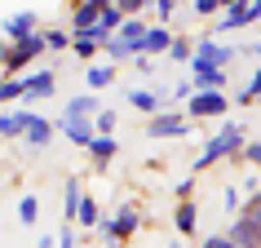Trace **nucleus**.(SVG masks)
<instances>
[{
    "instance_id": "nucleus-38",
    "label": "nucleus",
    "mask_w": 261,
    "mask_h": 248,
    "mask_svg": "<svg viewBox=\"0 0 261 248\" xmlns=\"http://www.w3.org/2000/svg\"><path fill=\"white\" fill-rule=\"evenodd\" d=\"M234 107H239V111H244V107H252V93H248V89H239V93L230 97V111H234Z\"/></svg>"
},
{
    "instance_id": "nucleus-21",
    "label": "nucleus",
    "mask_w": 261,
    "mask_h": 248,
    "mask_svg": "<svg viewBox=\"0 0 261 248\" xmlns=\"http://www.w3.org/2000/svg\"><path fill=\"white\" fill-rule=\"evenodd\" d=\"M71 54L80 58L84 67H93L97 58H102V44H97V40H89V36H71Z\"/></svg>"
},
{
    "instance_id": "nucleus-18",
    "label": "nucleus",
    "mask_w": 261,
    "mask_h": 248,
    "mask_svg": "<svg viewBox=\"0 0 261 248\" xmlns=\"http://www.w3.org/2000/svg\"><path fill=\"white\" fill-rule=\"evenodd\" d=\"M168 44H173V31L155 22V27L146 31V40H142V58H151V54H168Z\"/></svg>"
},
{
    "instance_id": "nucleus-11",
    "label": "nucleus",
    "mask_w": 261,
    "mask_h": 248,
    "mask_svg": "<svg viewBox=\"0 0 261 248\" xmlns=\"http://www.w3.org/2000/svg\"><path fill=\"white\" fill-rule=\"evenodd\" d=\"M97 14H102V0H80V5H71L67 31H71V36H84V31H93V27H97Z\"/></svg>"
},
{
    "instance_id": "nucleus-41",
    "label": "nucleus",
    "mask_w": 261,
    "mask_h": 248,
    "mask_svg": "<svg viewBox=\"0 0 261 248\" xmlns=\"http://www.w3.org/2000/svg\"><path fill=\"white\" fill-rule=\"evenodd\" d=\"M36 248H58V239H54V235H40V239H36Z\"/></svg>"
},
{
    "instance_id": "nucleus-14",
    "label": "nucleus",
    "mask_w": 261,
    "mask_h": 248,
    "mask_svg": "<svg viewBox=\"0 0 261 248\" xmlns=\"http://www.w3.org/2000/svg\"><path fill=\"white\" fill-rule=\"evenodd\" d=\"M97 111H102V97H97V93H75V97H67L62 120H93Z\"/></svg>"
},
{
    "instance_id": "nucleus-25",
    "label": "nucleus",
    "mask_w": 261,
    "mask_h": 248,
    "mask_svg": "<svg viewBox=\"0 0 261 248\" xmlns=\"http://www.w3.org/2000/svg\"><path fill=\"white\" fill-rule=\"evenodd\" d=\"M195 58V44L186 40V36H173V44H168V62H181V67H191Z\"/></svg>"
},
{
    "instance_id": "nucleus-1",
    "label": "nucleus",
    "mask_w": 261,
    "mask_h": 248,
    "mask_svg": "<svg viewBox=\"0 0 261 248\" xmlns=\"http://www.w3.org/2000/svg\"><path fill=\"white\" fill-rule=\"evenodd\" d=\"M244 124H217V133L204 142V151L191 160V178H199V173H208L213 164H221V160H239V151H244Z\"/></svg>"
},
{
    "instance_id": "nucleus-37",
    "label": "nucleus",
    "mask_w": 261,
    "mask_h": 248,
    "mask_svg": "<svg viewBox=\"0 0 261 248\" xmlns=\"http://www.w3.org/2000/svg\"><path fill=\"white\" fill-rule=\"evenodd\" d=\"M199 248H234V244L226 239V235H204V239H199Z\"/></svg>"
},
{
    "instance_id": "nucleus-33",
    "label": "nucleus",
    "mask_w": 261,
    "mask_h": 248,
    "mask_svg": "<svg viewBox=\"0 0 261 248\" xmlns=\"http://www.w3.org/2000/svg\"><path fill=\"white\" fill-rule=\"evenodd\" d=\"M239 160H248V164H257V168H261V142H244ZM239 160H234V164H239Z\"/></svg>"
},
{
    "instance_id": "nucleus-16",
    "label": "nucleus",
    "mask_w": 261,
    "mask_h": 248,
    "mask_svg": "<svg viewBox=\"0 0 261 248\" xmlns=\"http://www.w3.org/2000/svg\"><path fill=\"white\" fill-rule=\"evenodd\" d=\"M173 231L186 239V235H199V204L195 200H181L177 208H173Z\"/></svg>"
},
{
    "instance_id": "nucleus-17",
    "label": "nucleus",
    "mask_w": 261,
    "mask_h": 248,
    "mask_svg": "<svg viewBox=\"0 0 261 248\" xmlns=\"http://www.w3.org/2000/svg\"><path fill=\"white\" fill-rule=\"evenodd\" d=\"M84 84H89L93 93L111 89V84H115V67H111V62H93V67H84Z\"/></svg>"
},
{
    "instance_id": "nucleus-30",
    "label": "nucleus",
    "mask_w": 261,
    "mask_h": 248,
    "mask_svg": "<svg viewBox=\"0 0 261 248\" xmlns=\"http://www.w3.org/2000/svg\"><path fill=\"white\" fill-rule=\"evenodd\" d=\"M239 213H244V217H248V221H252V226L261 231V186H257V191H252V195L244 200V208H239Z\"/></svg>"
},
{
    "instance_id": "nucleus-39",
    "label": "nucleus",
    "mask_w": 261,
    "mask_h": 248,
    "mask_svg": "<svg viewBox=\"0 0 261 248\" xmlns=\"http://www.w3.org/2000/svg\"><path fill=\"white\" fill-rule=\"evenodd\" d=\"M133 67H138L142 76H151V71H155V58H142V54H138V58H133Z\"/></svg>"
},
{
    "instance_id": "nucleus-35",
    "label": "nucleus",
    "mask_w": 261,
    "mask_h": 248,
    "mask_svg": "<svg viewBox=\"0 0 261 248\" xmlns=\"http://www.w3.org/2000/svg\"><path fill=\"white\" fill-rule=\"evenodd\" d=\"M173 195H177V204H181V200H191V195H195V178H181L177 186H173Z\"/></svg>"
},
{
    "instance_id": "nucleus-13",
    "label": "nucleus",
    "mask_w": 261,
    "mask_h": 248,
    "mask_svg": "<svg viewBox=\"0 0 261 248\" xmlns=\"http://www.w3.org/2000/svg\"><path fill=\"white\" fill-rule=\"evenodd\" d=\"M54 133H62L71 146H84V151H89V142L97 138V133H93V120H54Z\"/></svg>"
},
{
    "instance_id": "nucleus-26",
    "label": "nucleus",
    "mask_w": 261,
    "mask_h": 248,
    "mask_svg": "<svg viewBox=\"0 0 261 248\" xmlns=\"http://www.w3.org/2000/svg\"><path fill=\"white\" fill-rule=\"evenodd\" d=\"M115 124H120V115H115L111 107H102L93 115V133H97V138H115Z\"/></svg>"
},
{
    "instance_id": "nucleus-3",
    "label": "nucleus",
    "mask_w": 261,
    "mask_h": 248,
    "mask_svg": "<svg viewBox=\"0 0 261 248\" xmlns=\"http://www.w3.org/2000/svg\"><path fill=\"white\" fill-rule=\"evenodd\" d=\"M244 54L239 44H221V40H213V36H204V40L195 44V58H191V67H217V71H226L234 62V58Z\"/></svg>"
},
{
    "instance_id": "nucleus-4",
    "label": "nucleus",
    "mask_w": 261,
    "mask_h": 248,
    "mask_svg": "<svg viewBox=\"0 0 261 248\" xmlns=\"http://www.w3.org/2000/svg\"><path fill=\"white\" fill-rule=\"evenodd\" d=\"M244 27H252V0H226L221 5V18L213 22V40L217 36H230V31H244Z\"/></svg>"
},
{
    "instance_id": "nucleus-34",
    "label": "nucleus",
    "mask_w": 261,
    "mask_h": 248,
    "mask_svg": "<svg viewBox=\"0 0 261 248\" xmlns=\"http://www.w3.org/2000/svg\"><path fill=\"white\" fill-rule=\"evenodd\" d=\"M58 248H75V226H58Z\"/></svg>"
},
{
    "instance_id": "nucleus-42",
    "label": "nucleus",
    "mask_w": 261,
    "mask_h": 248,
    "mask_svg": "<svg viewBox=\"0 0 261 248\" xmlns=\"http://www.w3.org/2000/svg\"><path fill=\"white\" fill-rule=\"evenodd\" d=\"M248 54H252V58H257V62H261V40H257V44H252V49H248Z\"/></svg>"
},
{
    "instance_id": "nucleus-10",
    "label": "nucleus",
    "mask_w": 261,
    "mask_h": 248,
    "mask_svg": "<svg viewBox=\"0 0 261 248\" xmlns=\"http://www.w3.org/2000/svg\"><path fill=\"white\" fill-rule=\"evenodd\" d=\"M124 97H128V107L142 111V115L168 111V89H124Z\"/></svg>"
},
{
    "instance_id": "nucleus-32",
    "label": "nucleus",
    "mask_w": 261,
    "mask_h": 248,
    "mask_svg": "<svg viewBox=\"0 0 261 248\" xmlns=\"http://www.w3.org/2000/svg\"><path fill=\"white\" fill-rule=\"evenodd\" d=\"M221 208H226V213H239V208H244V200H239V191H234V186H226V191H221Z\"/></svg>"
},
{
    "instance_id": "nucleus-31",
    "label": "nucleus",
    "mask_w": 261,
    "mask_h": 248,
    "mask_svg": "<svg viewBox=\"0 0 261 248\" xmlns=\"http://www.w3.org/2000/svg\"><path fill=\"white\" fill-rule=\"evenodd\" d=\"M221 5H226V0H191V14L195 18H217Z\"/></svg>"
},
{
    "instance_id": "nucleus-20",
    "label": "nucleus",
    "mask_w": 261,
    "mask_h": 248,
    "mask_svg": "<svg viewBox=\"0 0 261 248\" xmlns=\"http://www.w3.org/2000/svg\"><path fill=\"white\" fill-rule=\"evenodd\" d=\"M120 27H124V14L115 9V0H102V14H97V31H102V36H115Z\"/></svg>"
},
{
    "instance_id": "nucleus-27",
    "label": "nucleus",
    "mask_w": 261,
    "mask_h": 248,
    "mask_svg": "<svg viewBox=\"0 0 261 248\" xmlns=\"http://www.w3.org/2000/svg\"><path fill=\"white\" fill-rule=\"evenodd\" d=\"M36 217H40V200H36V195H22V200H18V221H22V226H36Z\"/></svg>"
},
{
    "instance_id": "nucleus-8",
    "label": "nucleus",
    "mask_w": 261,
    "mask_h": 248,
    "mask_svg": "<svg viewBox=\"0 0 261 248\" xmlns=\"http://www.w3.org/2000/svg\"><path fill=\"white\" fill-rule=\"evenodd\" d=\"M22 142H27L31 151H44V146L54 142V120H44L40 111L22 107Z\"/></svg>"
},
{
    "instance_id": "nucleus-5",
    "label": "nucleus",
    "mask_w": 261,
    "mask_h": 248,
    "mask_svg": "<svg viewBox=\"0 0 261 248\" xmlns=\"http://www.w3.org/2000/svg\"><path fill=\"white\" fill-rule=\"evenodd\" d=\"M18 80H22V107H27V111H31V102H44V97L58 93V76L49 67L27 71V76H18Z\"/></svg>"
},
{
    "instance_id": "nucleus-7",
    "label": "nucleus",
    "mask_w": 261,
    "mask_h": 248,
    "mask_svg": "<svg viewBox=\"0 0 261 248\" xmlns=\"http://www.w3.org/2000/svg\"><path fill=\"white\" fill-rule=\"evenodd\" d=\"M195 124L181 115V111H160V115H151V124H146V138L164 142V138H186Z\"/></svg>"
},
{
    "instance_id": "nucleus-28",
    "label": "nucleus",
    "mask_w": 261,
    "mask_h": 248,
    "mask_svg": "<svg viewBox=\"0 0 261 248\" xmlns=\"http://www.w3.org/2000/svg\"><path fill=\"white\" fill-rule=\"evenodd\" d=\"M9 102H22V80L18 76H5L0 80V107H9Z\"/></svg>"
},
{
    "instance_id": "nucleus-24",
    "label": "nucleus",
    "mask_w": 261,
    "mask_h": 248,
    "mask_svg": "<svg viewBox=\"0 0 261 248\" xmlns=\"http://www.w3.org/2000/svg\"><path fill=\"white\" fill-rule=\"evenodd\" d=\"M22 138V111H0V142Z\"/></svg>"
},
{
    "instance_id": "nucleus-22",
    "label": "nucleus",
    "mask_w": 261,
    "mask_h": 248,
    "mask_svg": "<svg viewBox=\"0 0 261 248\" xmlns=\"http://www.w3.org/2000/svg\"><path fill=\"white\" fill-rule=\"evenodd\" d=\"M40 36H44V54H67L71 49V31L67 27H44Z\"/></svg>"
},
{
    "instance_id": "nucleus-36",
    "label": "nucleus",
    "mask_w": 261,
    "mask_h": 248,
    "mask_svg": "<svg viewBox=\"0 0 261 248\" xmlns=\"http://www.w3.org/2000/svg\"><path fill=\"white\" fill-rule=\"evenodd\" d=\"M173 97H177V102H191V97H195V84H191V80L173 84Z\"/></svg>"
},
{
    "instance_id": "nucleus-15",
    "label": "nucleus",
    "mask_w": 261,
    "mask_h": 248,
    "mask_svg": "<svg viewBox=\"0 0 261 248\" xmlns=\"http://www.w3.org/2000/svg\"><path fill=\"white\" fill-rule=\"evenodd\" d=\"M80 200H84V182L80 178H67V182H62V226H75Z\"/></svg>"
},
{
    "instance_id": "nucleus-2",
    "label": "nucleus",
    "mask_w": 261,
    "mask_h": 248,
    "mask_svg": "<svg viewBox=\"0 0 261 248\" xmlns=\"http://www.w3.org/2000/svg\"><path fill=\"white\" fill-rule=\"evenodd\" d=\"M138 231H142V213H138V204H120L111 217L97 221V235H102V244H111V248H124Z\"/></svg>"
},
{
    "instance_id": "nucleus-29",
    "label": "nucleus",
    "mask_w": 261,
    "mask_h": 248,
    "mask_svg": "<svg viewBox=\"0 0 261 248\" xmlns=\"http://www.w3.org/2000/svg\"><path fill=\"white\" fill-rule=\"evenodd\" d=\"M151 14L160 18V27H168V18H177V14H181V0H155Z\"/></svg>"
},
{
    "instance_id": "nucleus-9",
    "label": "nucleus",
    "mask_w": 261,
    "mask_h": 248,
    "mask_svg": "<svg viewBox=\"0 0 261 248\" xmlns=\"http://www.w3.org/2000/svg\"><path fill=\"white\" fill-rule=\"evenodd\" d=\"M40 31V14L36 9H18V14L5 18V44H22Z\"/></svg>"
},
{
    "instance_id": "nucleus-19",
    "label": "nucleus",
    "mask_w": 261,
    "mask_h": 248,
    "mask_svg": "<svg viewBox=\"0 0 261 248\" xmlns=\"http://www.w3.org/2000/svg\"><path fill=\"white\" fill-rule=\"evenodd\" d=\"M89 155H93L97 168H107L111 160L120 155V142H115V138H93V142H89Z\"/></svg>"
},
{
    "instance_id": "nucleus-40",
    "label": "nucleus",
    "mask_w": 261,
    "mask_h": 248,
    "mask_svg": "<svg viewBox=\"0 0 261 248\" xmlns=\"http://www.w3.org/2000/svg\"><path fill=\"white\" fill-rule=\"evenodd\" d=\"M248 93H252V102H257V97H261V67L252 71V80H248Z\"/></svg>"
},
{
    "instance_id": "nucleus-6",
    "label": "nucleus",
    "mask_w": 261,
    "mask_h": 248,
    "mask_svg": "<svg viewBox=\"0 0 261 248\" xmlns=\"http://www.w3.org/2000/svg\"><path fill=\"white\" fill-rule=\"evenodd\" d=\"M230 115V97L226 93H195L186 102V120H226Z\"/></svg>"
},
{
    "instance_id": "nucleus-12",
    "label": "nucleus",
    "mask_w": 261,
    "mask_h": 248,
    "mask_svg": "<svg viewBox=\"0 0 261 248\" xmlns=\"http://www.w3.org/2000/svg\"><path fill=\"white\" fill-rule=\"evenodd\" d=\"M221 235H226V239H230L234 248H261V231L244 217V213H234V217H230V226H226Z\"/></svg>"
},
{
    "instance_id": "nucleus-23",
    "label": "nucleus",
    "mask_w": 261,
    "mask_h": 248,
    "mask_svg": "<svg viewBox=\"0 0 261 248\" xmlns=\"http://www.w3.org/2000/svg\"><path fill=\"white\" fill-rule=\"evenodd\" d=\"M97 221H102L97 195H84V200H80V213H75V226H84V231H89V226H97Z\"/></svg>"
}]
</instances>
